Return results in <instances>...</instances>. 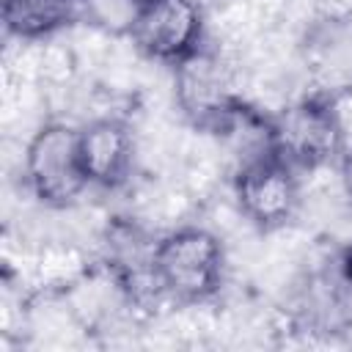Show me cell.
I'll return each mask as SVG.
<instances>
[{"instance_id": "obj_9", "label": "cell", "mask_w": 352, "mask_h": 352, "mask_svg": "<svg viewBox=\"0 0 352 352\" xmlns=\"http://www.w3.org/2000/svg\"><path fill=\"white\" fill-rule=\"evenodd\" d=\"M0 14L8 36L36 41L58 33L82 11L60 0H0Z\"/></svg>"}, {"instance_id": "obj_13", "label": "cell", "mask_w": 352, "mask_h": 352, "mask_svg": "<svg viewBox=\"0 0 352 352\" xmlns=\"http://www.w3.org/2000/svg\"><path fill=\"white\" fill-rule=\"evenodd\" d=\"M138 3H143V0H138Z\"/></svg>"}, {"instance_id": "obj_8", "label": "cell", "mask_w": 352, "mask_h": 352, "mask_svg": "<svg viewBox=\"0 0 352 352\" xmlns=\"http://www.w3.org/2000/svg\"><path fill=\"white\" fill-rule=\"evenodd\" d=\"M292 319L297 327L308 333H344L352 327V292L346 289L338 267L333 264L330 270H314L308 272L289 302Z\"/></svg>"}, {"instance_id": "obj_12", "label": "cell", "mask_w": 352, "mask_h": 352, "mask_svg": "<svg viewBox=\"0 0 352 352\" xmlns=\"http://www.w3.org/2000/svg\"><path fill=\"white\" fill-rule=\"evenodd\" d=\"M60 3H69V6H77V8L82 11V3H85V0H60Z\"/></svg>"}, {"instance_id": "obj_11", "label": "cell", "mask_w": 352, "mask_h": 352, "mask_svg": "<svg viewBox=\"0 0 352 352\" xmlns=\"http://www.w3.org/2000/svg\"><path fill=\"white\" fill-rule=\"evenodd\" d=\"M336 267H338V272H341L346 289L352 292V239L344 242V248L338 250V256H336Z\"/></svg>"}, {"instance_id": "obj_7", "label": "cell", "mask_w": 352, "mask_h": 352, "mask_svg": "<svg viewBox=\"0 0 352 352\" xmlns=\"http://www.w3.org/2000/svg\"><path fill=\"white\" fill-rule=\"evenodd\" d=\"M85 179L96 190H121L135 170V132L118 116H102L77 126Z\"/></svg>"}, {"instance_id": "obj_3", "label": "cell", "mask_w": 352, "mask_h": 352, "mask_svg": "<svg viewBox=\"0 0 352 352\" xmlns=\"http://www.w3.org/2000/svg\"><path fill=\"white\" fill-rule=\"evenodd\" d=\"M234 201L256 231L272 234L289 226L300 209V170L272 140L256 143L234 173Z\"/></svg>"}, {"instance_id": "obj_6", "label": "cell", "mask_w": 352, "mask_h": 352, "mask_svg": "<svg viewBox=\"0 0 352 352\" xmlns=\"http://www.w3.org/2000/svg\"><path fill=\"white\" fill-rule=\"evenodd\" d=\"M126 36L148 60L173 69L206 44V14L198 0H143Z\"/></svg>"}, {"instance_id": "obj_1", "label": "cell", "mask_w": 352, "mask_h": 352, "mask_svg": "<svg viewBox=\"0 0 352 352\" xmlns=\"http://www.w3.org/2000/svg\"><path fill=\"white\" fill-rule=\"evenodd\" d=\"M151 275L162 300L176 305L209 302L226 283V248L204 226H179L154 239Z\"/></svg>"}, {"instance_id": "obj_5", "label": "cell", "mask_w": 352, "mask_h": 352, "mask_svg": "<svg viewBox=\"0 0 352 352\" xmlns=\"http://www.w3.org/2000/svg\"><path fill=\"white\" fill-rule=\"evenodd\" d=\"M22 179L28 192L47 209L72 206L91 184L77 146V126L66 121L41 124L25 146Z\"/></svg>"}, {"instance_id": "obj_4", "label": "cell", "mask_w": 352, "mask_h": 352, "mask_svg": "<svg viewBox=\"0 0 352 352\" xmlns=\"http://www.w3.org/2000/svg\"><path fill=\"white\" fill-rule=\"evenodd\" d=\"M338 99L341 96L336 94L308 91L272 118L270 138L300 173L338 162L341 151L346 148Z\"/></svg>"}, {"instance_id": "obj_2", "label": "cell", "mask_w": 352, "mask_h": 352, "mask_svg": "<svg viewBox=\"0 0 352 352\" xmlns=\"http://www.w3.org/2000/svg\"><path fill=\"white\" fill-rule=\"evenodd\" d=\"M173 99L182 118L209 135H231L253 116L236 94L231 69L209 44L173 66Z\"/></svg>"}, {"instance_id": "obj_10", "label": "cell", "mask_w": 352, "mask_h": 352, "mask_svg": "<svg viewBox=\"0 0 352 352\" xmlns=\"http://www.w3.org/2000/svg\"><path fill=\"white\" fill-rule=\"evenodd\" d=\"M338 179H341V190H344V198L352 204V146H346L338 157Z\"/></svg>"}]
</instances>
